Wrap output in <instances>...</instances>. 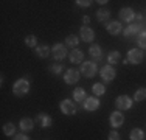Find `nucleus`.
I'll use <instances>...</instances> for the list:
<instances>
[{"instance_id":"7ed1b4c3","label":"nucleus","mask_w":146,"mask_h":140,"mask_svg":"<svg viewBox=\"0 0 146 140\" xmlns=\"http://www.w3.org/2000/svg\"><path fill=\"white\" fill-rule=\"evenodd\" d=\"M98 72V67H96L95 62H84L81 65V73L86 76V78H92V76L96 75Z\"/></svg>"},{"instance_id":"c85d7f7f","label":"nucleus","mask_w":146,"mask_h":140,"mask_svg":"<svg viewBox=\"0 0 146 140\" xmlns=\"http://www.w3.org/2000/svg\"><path fill=\"white\" fill-rule=\"evenodd\" d=\"M138 45H140L141 48H146V31H141V33L138 34Z\"/></svg>"},{"instance_id":"bb28decb","label":"nucleus","mask_w":146,"mask_h":140,"mask_svg":"<svg viewBox=\"0 0 146 140\" xmlns=\"http://www.w3.org/2000/svg\"><path fill=\"white\" fill-rule=\"evenodd\" d=\"M25 44H27V47L34 48V47L37 45V37L34 36V34H30V36L25 37Z\"/></svg>"},{"instance_id":"4468645a","label":"nucleus","mask_w":146,"mask_h":140,"mask_svg":"<svg viewBox=\"0 0 146 140\" xmlns=\"http://www.w3.org/2000/svg\"><path fill=\"white\" fill-rule=\"evenodd\" d=\"M100 107V100L96 97H87L84 101V109L86 111H96Z\"/></svg>"},{"instance_id":"a878e982","label":"nucleus","mask_w":146,"mask_h":140,"mask_svg":"<svg viewBox=\"0 0 146 140\" xmlns=\"http://www.w3.org/2000/svg\"><path fill=\"white\" fill-rule=\"evenodd\" d=\"M65 44H67L68 47H78V44H79L78 36H75V34H68V36L65 37Z\"/></svg>"},{"instance_id":"72a5a7b5","label":"nucleus","mask_w":146,"mask_h":140,"mask_svg":"<svg viewBox=\"0 0 146 140\" xmlns=\"http://www.w3.org/2000/svg\"><path fill=\"white\" fill-rule=\"evenodd\" d=\"M82 22H84L86 25H87V23H90V17H89V16H82Z\"/></svg>"},{"instance_id":"2f4dec72","label":"nucleus","mask_w":146,"mask_h":140,"mask_svg":"<svg viewBox=\"0 0 146 140\" xmlns=\"http://www.w3.org/2000/svg\"><path fill=\"white\" fill-rule=\"evenodd\" d=\"M107 139L109 140H120V134H118L117 131H110L109 135H107Z\"/></svg>"},{"instance_id":"6e6552de","label":"nucleus","mask_w":146,"mask_h":140,"mask_svg":"<svg viewBox=\"0 0 146 140\" xmlns=\"http://www.w3.org/2000/svg\"><path fill=\"white\" fill-rule=\"evenodd\" d=\"M51 53H53V58L56 61H61L67 56V50H65V45L62 44H54L53 48H51Z\"/></svg>"},{"instance_id":"7c9ffc66","label":"nucleus","mask_w":146,"mask_h":140,"mask_svg":"<svg viewBox=\"0 0 146 140\" xmlns=\"http://www.w3.org/2000/svg\"><path fill=\"white\" fill-rule=\"evenodd\" d=\"M76 5L81 6V8H89V6L92 5V2H90V0H76Z\"/></svg>"},{"instance_id":"5701e85b","label":"nucleus","mask_w":146,"mask_h":140,"mask_svg":"<svg viewBox=\"0 0 146 140\" xmlns=\"http://www.w3.org/2000/svg\"><path fill=\"white\" fill-rule=\"evenodd\" d=\"M131 140H145V132L141 129H132L129 134Z\"/></svg>"},{"instance_id":"c756f323","label":"nucleus","mask_w":146,"mask_h":140,"mask_svg":"<svg viewBox=\"0 0 146 140\" xmlns=\"http://www.w3.org/2000/svg\"><path fill=\"white\" fill-rule=\"evenodd\" d=\"M50 72L53 73V75H59V73L62 72V65H59V64H53V65H50Z\"/></svg>"},{"instance_id":"4be33fe9","label":"nucleus","mask_w":146,"mask_h":140,"mask_svg":"<svg viewBox=\"0 0 146 140\" xmlns=\"http://www.w3.org/2000/svg\"><path fill=\"white\" fill-rule=\"evenodd\" d=\"M120 53L118 51H110L109 56H107V62H109V65H115L120 62Z\"/></svg>"},{"instance_id":"f257e3e1","label":"nucleus","mask_w":146,"mask_h":140,"mask_svg":"<svg viewBox=\"0 0 146 140\" xmlns=\"http://www.w3.org/2000/svg\"><path fill=\"white\" fill-rule=\"evenodd\" d=\"M28 90H30V83L25 78L17 79L14 83V86H13V92H14L16 97H25L28 93Z\"/></svg>"},{"instance_id":"f03ea898","label":"nucleus","mask_w":146,"mask_h":140,"mask_svg":"<svg viewBox=\"0 0 146 140\" xmlns=\"http://www.w3.org/2000/svg\"><path fill=\"white\" fill-rule=\"evenodd\" d=\"M132 103H134V101H132V98L127 97V95H120V97H117V100H115V106H117L118 111H127V109H131Z\"/></svg>"},{"instance_id":"473e14b6","label":"nucleus","mask_w":146,"mask_h":140,"mask_svg":"<svg viewBox=\"0 0 146 140\" xmlns=\"http://www.w3.org/2000/svg\"><path fill=\"white\" fill-rule=\"evenodd\" d=\"M14 140H30V139L25 134H17V135H14Z\"/></svg>"},{"instance_id":"9d476101","label":"nucleus","mask_w":146,"mask_h":140,"mask_svg":"<svg viewBox=\"0 0 146 140\" xmlns=\"http://www.w3.org/2000/svg\"><path fill=\"white\" fill-rule=\"evenodd\" d=\"M140 33H141V23H131L127 28H124V30H123V34L126 37H132V36L140 34Z\"/></svg>"},{"instance_id":"423d86ee","label":"nucleus","mask_w":146,"mask_h":140,"mask_svg":"<svg viewBox=\"0 0 146 140\" xmlns=\"http://www.w3.org/2000/svg\"><path fill=\"white\" fill-rule=\"evenodd\" d=\"M101 78L104 79L106 83H110V81H113L115 79V75H117V72H115V69L112 67V65H104V67L101 69Z\"/></svg>"},{"instance_id":"393cba45","label":"nucleus","mask_w":146,"mask_h":140,"mask_svg":"<svg viewBox=\"0 0 146 140\" xmlns=\"http://www.w3.org/2000/svg\"><path fill=\"white\" fill-rule=\"evenodd\" d=\"M146 100V87H140L138 90H135L134 101H143Z\"/></svg>"},{"instance_id":"f8f14e48","label":"nucleus","mask_w":146,"mask_h":140,"mask_svg":"<svg viewBox=\"0 0 146 140\" xmlns=\"http://www.w3.org/2000/svg\"><path fill=\"white\" fill-rule=\"evenodd\" d=\"M36 123L39 125L40 128H50V126L53 125V120H51V117L47 114H39L36 117Z\"/></svg>"},{"instance_id":"9b49d317","label":"nucleus","mask_w":146,"mask_h":140,"mask_svg":"<svg viewBox=\"0 0 146 140\" xmlns=\"http://www.w3.org/2000/svg\"><path fill=\"white\" fill-rule=\"evenodd\" d=\"M79 36H81V39L84 42H92L95 39V33H93V30L89 27H82L81 30H79Z\"/></svg>"},{"instance_id":"6ab92c4d","label":"nucleus","mask_w":146,"mask_h":140,"mask_svg":"<svg viewBox=\"0 0 146 140\" xmlns=\"http://www.w3.org/2000/svg\"><path fill=\"white\" fill-rule=\"evenodd\" d=\"M19 126H20V129H22V131L28 132V131H31V129L34 128V121L31 120V118H22V120H20V123H19Z\"/></svg>"},{"instance_id":"1a4fd4ad","label":"nucleus","mask_w":146,"mask_h":140,"mask_svg":"<svg viewBox=\"0 0 146 140\" xmlns=\"http://www.w3.org/2000/svg\"><path fill=\"white\" fill-rule=\"evenodd\" d=\"M124 123V115L121 114V111H115L110 114V126L112 128H120Z\"/></svg>"},{"instance_id":"cd10ccee","label":"nucleus","mask_w":146,"mask_h":140,"mask_svg":"<svg viewBox=\"0 0 146 140\" xmlns=\"http://www.w3.org/2000/svg\"><path fill=\"white\" fill-rule=\"evenodd\" d=\"M14 132H16V126L13 125V123H6L5 126H3V134L5 135H14Z\"/></svg>"},{"instance_id":"39448f33","label":"nucleus","mask_w":146,"mask_h":140,"mask_svg":"<svg viewBox=\"0 0 146 140\" xmlns=\"http://www.w3.org/2000/svg\"><path fill=\"white\" fill-rule=\"evenodd\" d=\"M79 75H81V72L76 69H68L67 72H65L64 75V81L65 84H76L79 81Z\"/></svg>"},{"instance_id":"412c9836","label":"nucleus","mask_w":146,"mask_h":140,"mask_svg":"<svg viewBox=\"0 0 146 140\" xmlns=\"http://www.w3.org/2000/svg\"><path fill=\"white\" fill-rule=\"evenodd\" d=\"M50 48L47 47V45H37L36 47V53H37V56L39 58H47L48 55H50Z\"/></svg>"},{"instance_id":"0eeeda50","label":"nucleus","mask_w":146,"mask_h":140,"mask_svg":"<svg viewBox=\"0 0 146 140\" xmlns=\"http://www.w3.org/2000/svg\"><path fill=\"white\" fill-rule=\"evenodd\" d=\"M61 112H62V114H65V115H75V112H76L75 103H72V100H68V98L62 100V103H61Z\"/></svg>"},{"instance_id":"f3484780","label":"nucleus","mask_w":146,"mask_h":140,"mask_svg":"<svg viewBox=\"0 0 146 140\" xmlns=\"http://www.w3.org/2000/svg\"><path fill=\"white\" fill-rule=\"evenodd\" d=\"M73 100L78 101V103H84V101L87 100V97H86V90L81 89V87L75 89V92H73Z\"/></svg>"},{"instance_id":"2eb2a0df","label":"nucleus","mask_w":146,"mask_h":140,"mask_svg":"<svg viewBox=\"0 0 146 140\" xmlns=\"http://www.w3.org/2000/svg\"><path fill=\"white\" fill-rule=\"evenodd\" d=\"M106 30H107V33H109V34H112V36H117V34H120L121 31H123V27H121L120 22H117V20H115V22L107 23Z\"/></svg>"},{"instance_id":"ddd939ff","label":"nucleus","mask_w":146,"mask_h":140,"mask_svg":"<svg viewBox=\"0 0 146 140\" xmlns=\"http://www.w3.org/2000/svg\"><path fill=\"white\" fill-rule=\"evenodd\" d=\"M118 14H120V19L124 20V22H132L135 19V13L132 8H121Z\"/></svg>"},{"instance_id":"aec40b11","label":"nucleus","mask_w":146,"mask_h":140,"mask_svg":"<svg viewBox=\"0 0 146 140\" xmlns=\"http://www.w3.org/2000/svg\"><path fill=\"white\" fill-rule=\"evenodd\" d=\"M109 17H110V11L107 8H101V9H98V13H96V19H98L100 22H106Z\"/></svg>"},{"instance_id":"20e7f679","label":"nucleus","mask_w":146,"mask_h":140,"mask_svg":"<svg viewBox=\"0 0 146 140\" xmlns=\"http://www.w3.org/2000/svg\"><path fill=\"white\" fill-rule=\"evenodd\" d=\"M126 59L131 64H140V62L143 61V53H141V50H138V48H131V50L127 51Z\"/></svg>"},{"instance_id":"b1692460","label":"nucleus","mask_w":146,"mask_h":140,"mask_svg":"<svg viewBox=\"0 0 146 140\" xmlns=\"http://www.w3.org/2000/svg\"><path fill=\"white\" fill-rule=\"evenodd\" d=\"M92 92L95 93L96 97L104 95V92H106V87H104L101 83H96V84H93V86H92Z\"/></svg>"},{"instance_id":"a211bd4d","label":"nucleus","mask_w":146,"mask_h":140,"mask_svg":"<svg viewBox=\"0 0 146 140\" xmlns=\"http://www.w3.org/2000/svg\"><path fill=\"white\" fill-rule=\"evenodd\" d=\"M89 53L93 59H96V61H100V59L103 58V51H101V47H100V45H92V47L89 48Z\"/></svg>"},{"instance_id":"dca6fc26","label":"nucleus","mask_w":146,"mask_h":140,"mask_svg":"<svg viewBox=\"0 0 146 140\" xmlns=\"http://www.w3.org/2000/svg\"><path fill=\"white\" fill-rule=\"evenodd\" d=\"M68 58H70V62H72V64H79V62H82L84 53H82L81 50H78V48H75V50H72V53L68 55Z\"/></svg>"}]
</instances>
